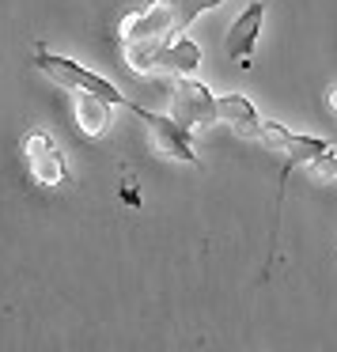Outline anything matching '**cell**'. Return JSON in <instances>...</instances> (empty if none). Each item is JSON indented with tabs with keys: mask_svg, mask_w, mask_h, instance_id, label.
<instances>
[{
	"mask_svg": "<svg viewBox=\"0 0 337 352\" xmlns=\"http://www.w3.org/2000/svg\"><path fill=\"white\" fill-rule=\"evenodd\" d=\"M228 4V0H148L140 8H129L118 19V42H122L125 65L140 76H152L155 61L186 38V27L201 16Z\"/></svg>",
	"mask_w": 337,
	"mask_h": 352,
	"instance_id": "1",
	"label": "cell"
},
{
	"mask_svg": "<svg viewBox=\"0 0 337 352\" xmlns=\"http://www.w3.org/2000/svg\"><path fill=\"white\" fill-rule=\"evenodd\" d=\"M34 69L46 72L57 87H65V91H72V95H95V99H107L110 107H125V110L133 107V102L118 91V84H110L107 76L91 72L87 65L72 61V57H65V54H54V50H46V46L34 50Z\"/></svg>",
	"mask_w": 337,
	"mask_h": 352,
	"instance_id": "2",
	"label": "cell"
},
{
	"mask_svg": "<svg viewBox=\"0 0 337 352\" xmlns=\"http://www.w3.org/2000/svg\"><path fill=\"white\" fill-rule=\"evenodd\" d=\"M261 144L284 155L281 160V186H276V205H281V197H284V182H288V175L299 167V163L311 167V163H318L322 155L334 152L329 140L307 137V133H292L288 125H281V122H261Z\"/></svg>",
	"mask_w": 337,
	"mask_h": 352,
	"instance_id": "3",
	"label": "cell"
},
{
	"mask_svg": "<svg viewBox=\"0 0 337 352\" xmlns=\"http://www.w3.org/2000/svg\"><path fill=\"white\" fill-rule=\"evenodd\" d=\"M19 148H23L27 170H31V178L39 186L57 190V186L69 182V160H65V148L57 144L46 129H27L23 140H19Z\"/></svg>",
	"mask_w": 337,
	"mask_h": 352,
	"instance_id": "4",
	"label": "cell"
},
{
	"mask_svg": "<svg viewBox=\"0 0 337 352\" xmlns=\"http://www.w3.org/2000/svg\"><path fill=\"white\" fill-rule=\"evenodd\" d=\"M171 118L182 122L186 129H208V125H220V99L208 91L201 80H175L171 87Z\"/></svg>",
	"mask_w": 337,
	"mask_h": 352,
	"instance_id": "5",
	"label": "cell"
},
{
	"mask_svg": "<svg viewBox=\"0 0 337 352\" xmlns=\"http://www.w3.org/2000/svg\"><path fill=\"white\" fill-rule=\"evenodd\" d=\"M129 110L148 125V133H152L155 148H160V152L167 155V160L186 163V167H197V152H193L190 129H186L182 122H175L171 114H155V110H144V107H137V102H133Z\"/></svg>",
	"mask_w": 337,
	"mask_h": 352,
	"instance_id": "6",
	"label": "cell"
},
{
	"mask_svg": "<svg viewBox=\"0 0 337 352\" xmlns=\"http://www.w3.org/2000/svg\"><path fill=\"white\" fill-rule=\"evenodd\" d=\"M269 4H273V0H250V4L235 16V23L228 27L224 50H228V57L239 69H246V65L254 61V46H258V34H261V23H265Z\"/></svg>",
	"mask_w": 337,
	"mask_h": 352,
	"instance_id": "7",
	"label": "cell"
},
{
	"mask_svg": "<svg viewBox=\"0 0 337 352\" xmlns=\"http://www.w3.org/2000/svg\"><path fill=\"white\" fill-rule=\"evenodd\" d=\"M261 122H265V118L254 110V102L246 99V95H239V91L220 95V125H228L235 137L258 140L261 144Z\"/></svg>",
	"mask_w": 337,
	"mask_h": 352,
	"instance_id": "8",
	"label": "cell"
},
{
	"mask_svg": "<svg viewBox=\"0 0 337 352\" xmlns=\"http://www.w3.org/2000/svg\"><path fill=\"white\" fill-rule=\"evenodd\" d=\"M201 69V46L193 38H178L167 54L155 61L152 76H193Z\"/></svg>",
	"mask_w": 337,
	"mask_h": 352,
	"instance_id": "9",
	"label": "cell"
},
{
	"mask_svg": "<svg viewBox=\"0 0 337 352\" xmlns=\"http://www.w3.org/2000/svg\"><path fill=\"white\" fill-rule=\"evenodd\" d=\"M76 99V125L87 137H102L110 125V102L95 99V95H72Z\"/></svg>",
	"mask_w": 337,
	"mask_h": 352,
	"instance_id": "10",
	"label": "cell"
},
{
	"mask_svg": "<svg viewBox=\"0 0 337 352\" xmlns=\"http://www.w3.org/2000/svg\"><path fill=\"white\" fill-rule=\"evenodd\" d=\"M311 170L318 178H334V182H337V152H329V155H322L318 163H311Z\"/></svg>",
	"mask_w": 337,
	"mask_h": 352,
	"instance_id": "11",
	"label": "cell"
},
{
	"mask_svg": "<svg viewBox=\"0 0 337 352\" xmlns=\"http://www.w3.org/2000/svg\"><path fill=\"white\" fill-rule=\"evenodd\" d=\"M329 95H337V87H329Z\"/></svg>",
	"mask_w": 337,
	"mask_h": 352,
	"instance_id": "12",
	"label": "cell"
}]
</instances>
